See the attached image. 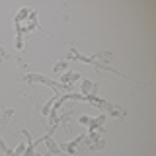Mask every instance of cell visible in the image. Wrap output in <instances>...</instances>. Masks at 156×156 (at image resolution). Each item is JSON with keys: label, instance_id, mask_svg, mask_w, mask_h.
Returning <instances> with one entry per match:
<instances>
[{"label": "cell", "instance_id": "1", "mask_svg": "<svg viewBox=\"0 0 156 156\" xmlns=\"http://www.w3.org/2000/svg\"><path fill=\"white\" fill-rule=\"evenodd\" d=\"M43 140H45V144L49 146V150H51V152H53V154H57V152H58V150H61V148H58V146L55 144V140H53V139H43Z\"/></svg>", "mask_w": 156, "mask_h": 156}, {"label": "cell", "instance_id": "2", "mask_svg": "<svg viewBox=\"0 0 156 156\" xmlns=\"http://www.w3.org/2000/svg\"><path fill=\"white\" fill-rule=\"evenodd\" d=\"M78 78H80V76H78V74H76V72H70V74H66V76H62V80H78Z\"/></svg>", "mask_w": 156, "mask_h": 156}, {"label": "cell", "instance_id": "3", "mask_svg": "<svg viewBox=\"0 0 156 156\" xmlns=\"http://www.w3.org/2000/svg\"><path fill=\"white\" fill-rule=\"evenodd\" d=\"M90 88H92V82L90 80H84V82H82V92H84V94L90 90Z\"/></svg>", "mask_w": 156, "mask_h": 156}, {"label": "cell", "instance_id": "4", "mask_svg": "<svg viewBox=\"0 0 156 156\" xmlns=\"http://www.w3.org/2000/svg\"><path fill=\"white\" fill-rule=\"evenodd\" d=\"M61 68H62V70H65V68H66V62H62V65H61V62H58V65L55 66V70L58 72V70H61Z\"/></svg>", "mask_w": 156, "mask_h": 156}, {"label": "cell", "instance_id": "5", "mask_svg": "<svg viewBox=\"0 0 156 156\" xmlns=\"http://www.w3.org/2000/svg\"><path fill=\"white\" fill-rule=\"evenodd\" d=\"M0 148H2V150H4V152H8V146H6V144H4V140H2V136H0Z\"/></svg>", "mask_w": 156, "mask_h": 156}, {"label": "cell", "instance_id": "6", "mask_svg": "<svg viewBox=\"0 0 156 156\" xmlns=\"http://www.w3.org/2000/svg\"><path fill=\"white\" fill-rule=\"evenodd\" d=\"M78 121H80V123H90V117H86V115H84V117H80Z\"/></svg>", "mask_w": 156, "mask_h": 156}, {"label": "cell", "instance_id": "7", "mask_svg": "<svg viewBox=\"0 0 156 156\" xmlns=\"http://www.w3.org/2000/svg\"><path fill=\"white\" fill-rule=\"evenodd\" d=\"M37 156H45V154H37Z\"/></svg>", "mask_w": 156, "mask_h": 156}]
</instances>
